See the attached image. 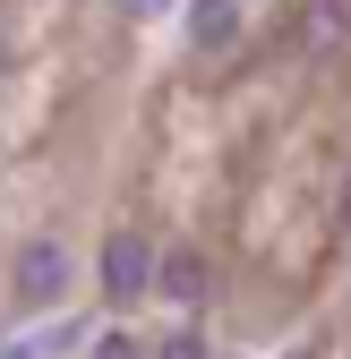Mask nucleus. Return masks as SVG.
<instances>
[{
  "instance_id": "nucleus-1",
  "label": "nucleus",
  "mask_w": 351,
  "mask_h": 359,
  "mask_svg": "<svg viewBox=\"0 0 351 359\" xmlns=\"http://www.w3.org/2000/svg\"><path fill=\"white\" fill-rule=\"evenodd\" d=\"M60 291H69V248L60 240H26L18 248V299L26 308H52Z\"/></svg>"
},
{
  "instance_id": "nucleus-2",
  "label": "nucleus",
  "mask_w": 351,
  "mask_h": 359,
  "mask_svg": "<svg viewBox=\"0 0 351 359\" xmlns=\"http://www.w3.org/2000/svg\"><path fill=\"white\" fill-rule=\"evenodd\" d=\"M146 283H154V257H146V240H128V231H120V240L103 248V291H112V299H138Z\"/></svg>"
},
{
  "instance_id": "nucleus-3",
  "label": "nucleus",
  "mask_w": 351,
  "mask_h": 359,
  "mask_svg": "<svg viewBox=\"0 0 351 359\" xmlns=\"http://www.w3.org/2000/svg\"><path fill=\"white\" fill-rule=\"evenodd\" d=\"M154 283H163V299H171V308H206L214 265H206L197 248H180V257H163V265H154Z\"/></svg>"
},
{
  "instance_id": "nucleus-4",
  "label": "nucleus",
  "mask_w": 351,
  "mask_h": 359,
  "mask_svg": "<svg viewBox=\"0 0 351 359\" xmlns=\"http://www.w3.org/2000/svg\"><path fill=\"white\" fill-rule=\"evenodd\" d=\"M232 34H240V9H232V0H197V9H189V43H197V52H223Z\"/></svg>"
},
{
  "instance_id": "nucleus-5",
  "label": "nucleus",
  "mask_w": 351,
  "mask_h": 359,
  "mask_svg": "<svg viewBox=\"0 0 351 359\" xmlns=\"http://www.w3.org/2000/svg\"><path fill=\"white\" fill-rule=\"evenodd\" d=\"M317 34H326V43L351 34V0H317Z\"/></svg>"
},
{
  "instance_id": "nucleus-6",
  "label": "nucleus",
  "mask_w": 351,
  "mask_h": 359,
  "mask_svg": "<svg viewBox=\"0 0 351 359\" xmlns=\"http://www.w3.org/2000/svg\"><path fill=\"white\" fill-rule=\"evenodd\" d=\"M154 359H214V351H206V342H197V334H171V342H163V351H154Z\"/></svg>"
},
{
  "instance_id": "nucleus-7",
  "label": "nucleus",
  "mask_w": 351,
  "mask_h": 359,
  "mask_svg": "<svg viewBox=\"0 0 351 359\" xmlns=\"http://www.w3.org/2000/svg\"><path fill=\"white\" fill-rule=\"evenodd\" d=\"M95 359H138V342H128V334H103V342H95Z\"/></svg>"
},
{
  "instance_id": "nucleus-8",
  "label": "nucleus",
  "mask_w": 351,
  "mask_h": 359,
  "mask_svg": "<svg viewBox=\"0 0 351 359\" xmlns=\"http://www.w3.org/2000/svg\"><path fill=\"white\" fill-rule=\"evenodd\" d=\"M343 231H351V189H343Z\"/></svg>"
},
{
  "instance_id": "nucleus-9",
  "label": "nucleus",
  "mask_w": 351,
  "mask_h": 359,
  "mask_svg": "<svg viewBox=\"0 0 351 359\" xmlns=\"http://www.w3.org/2000/svg\"><path fill=\"white\" fill-rule=\"evenodd\" d=\"M138 9H163V0H138Z\"/></svg>"
}]
</instances>
